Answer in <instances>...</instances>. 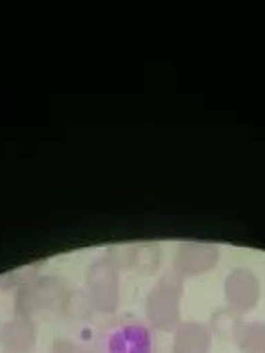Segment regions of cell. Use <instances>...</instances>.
<instances>
[{"label":"cell","mask_w":265,"mask_h":353,"mask_svg":"<svg viewBox=\"0 0 265 353\" xmlns=\"http://www.w3.org/2000/svg\"><path fill=\"white\" fill-rule=\"evenodd\" d=\"M242 316L238 312H234L232 308H220L216 310L215 314L210 316V334H216L218 338H232L236 336V332L242 326Z\"/></svg>","instance_id":"obj_9"},{"label":"cell","mask_w":265,"mask_h":353,"mask_svg":"<svg viewBox=\"0 0 265 353\" xmlns=\"http://www.w3.org/2000/svg\"><path fill=\"white\" fill-rule=\"evenodd\" d=\"M53 353H87V350L71 340H57L53 343Z\"/></svg>","instance_id":"obj_11"},{"label":"cell","mask_w":265,"mask_h":353,"mask_svg":"<svg viewBox=\"0 0 265 353\" xmlns=\"http://www.w3.org/2000/svg\"><path fill=\"white\" fill-rule=\"evenodd\" d=\"M181 296L183 281L175 273L165 275L157 283L146 303V314L153 328L171 332L181 324Z\"/></svg>","instance_id":"obj_1"},{"label":"cell","mask_w":265,"mask_h":353,"mask_svg":"<svg viewBox=\"0 0 265 353\" xmlns=\"http://www.w3.org/2000/svg\"><path fill=\"white\" fill-rule=\"evenodd\" d=\"M234 341L242 353H265V322H242Z\"/></svg>","instance_id":"obj_8"},{"label":"cell","mask_w":265,"mask_h":353,"mask_svg":"<svg viewBox=\"0 0 265 353\" xmlns=\"http://www.w3.org/2000/svg\"><path fill=\"white\" fill-rule=\"evenodd\" d=\"M224 296H226L228 308H232L234 312L238 314L250 312L257 306L262 296L259 279L246 267L234 269L224 281Z\"/></svg>","instance_id":"obj_3"},{"label":"cell","mask_w":265,"mask_h":353,"mask_svg":"<svg viewBox=\"0 0 265 353\" xmlns=\"http://www.w3.org/2000/svg\"><path fill=\"white\" fill-rule=\"evenodd\" d=\"M10 353H16V352H10Z\"/></svg>","instance_id":"obj_12"},{"label":"cell","mask_w":265,"mask_h":353,"mask_svg":"<svg viewBox=\"0 0 265 353\" xmlns=\"http://www.w3.org/2000/svg\"><path fill=\"white\" fill-rule=\"evenodd\" d=\"M101 353H153L152 334L138 322L116 324L101 338Z\"/></svg>","instance_id":"obj_2"},{"label":"cell","mask_w":265,"mask_h":353,"mask_svg":"<svg viewBox=\"0 0 265 353\" xmlns=\"http://www.w3.org/2000/svg\"><path fill=\"white\" fill-rule=\"evenodd\" d=\"M213 334L202 322H183L175 328L173 353H208Z\"/></svg>","instance_id":"obj_6"},{"label":"cell","mask_w":265,"mask_h":353,"mask_svg":"<svg viewBox=\"0 0 265 353\" xmlns=\"http://www.w3.org/2000/svg\"><path fill=\"white\" fill-rule=\"evenodd\" d=\"M218 257H220V250L213 243H197V241L183 243L177 248V273L183 277L202 275V273L215 269Z\"/></svg>","instance_id":"obj_4"},{"label":"cell","mask_w":265,"mask_h":353,"mask_svg":"<svg viewBox=\"0 0 265 353\" xmlns=\"http://www.w3.org/2000/svg\"><path fill=\"white\" fill-rule=\"evenodd\" d=\"M124 265H134L144 273H153L159 265V250L155 245H138L126 252Z\"/></svg>","instance_id":"obj_10"},{"label":"cell","mask_w":265,"mask_h":353,"mask_svg":"<svg viewBox=\"0 0 265 353\" xmlns=\"http://www.w3.org/2000/svg\"><path fill=\"white\" fill-rule=\"evenodd\" d=\"M116 265L110 261H99L88 273V290L92 303L99 310L112 312L118 306V275Z\"/></svg>","instance_id":"obj_5"},{"label":"cell","mask_w":265,"mask_h":353,"mask_svg":"<svg viewBox=\"0 0 265 353\" xmlns=\"http://www.w3.org/2000/svg\"><path fill=\"white\" fill-rule=\"evenodd\" d=\"M4 343L10 352L28 353L36 343L34 326L26 320H14L4 330Z\"/></svg>","instance_id":"obj_7"}]
</instances>
